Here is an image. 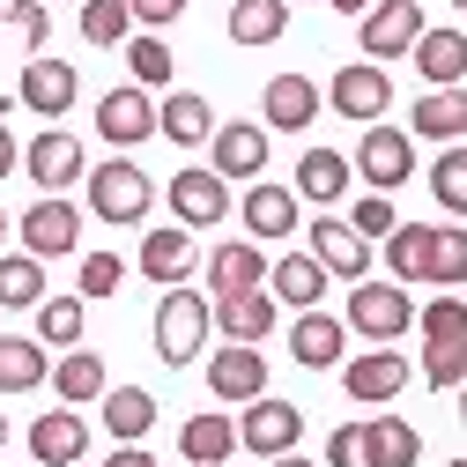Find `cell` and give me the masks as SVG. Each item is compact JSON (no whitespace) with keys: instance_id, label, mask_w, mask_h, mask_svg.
I'll return each instance as SVG.
<instances>
[{"instance_id":"cell-1","label":"cell","mask_w":467,"mask_h":467,"mask_svg":"<svg viewBox=\"0 0 467 467\" xmlns=\"http://www.w3.org/2000/svg\"><path fill=\"white\" fill-rule=\"evenodd\" d=\"M416 327H423V379L445 393V386H460L467 379V305L460 297H431L423 312H416Z\"/></svg>"},{"instance_id":"cell-2","label":"cell","mask_w":467,"mask_h":467,"mask_svg":"<svg viewBox=\"0 0 467 467\" xmlns=\"http://www.w3.org/2000/svg\"><path fill=\"white\" fill-rule=\"evenodd\" d=\"M341 327L348 334H364L371 348H393L408 327H416V297H408V289L400 282H357V289H348V312H341Z\"/></svg>"},{"instance_id":"cell-3","label":"cell","mask_w":467,"mask_h":467,"mask_svg":"<svg viewBox=\"0 0 467 467\" xmlns=\"http://www.w3.org/2000/svg\"><path fill=\"white\" fill-rule=\"evenodd\" d=\"M82 193H89V215H97V223H119V230H134V223L149 215V201H156L149 171H141V163H127V156L97 163L89 179H82Z\"/></svg>"},{"instance_id":"cell-4","label":"cell","mask_w":467,"mask_h":467,"mask_svg":"<svg viewBox=\"0 0 467 467\" xmlns=\"http://www.w3.org/2000/svg\"><path fill=\"white\" fill-rule=\"evenodd\" d=\"M215 334V319H208V297L201 289H163V305H156V357L171 364V371H186L193 357H201V341Z\"/></svg>"},{"instance_id":"cell-5","label":"cell","mask_w":467,"mask_h":467,"mask_svg":"<svg viewBox=\"0 0 467 467\" xmlns=\"http://www.w3.org/2000/svg\"><path fill=\"white\" fill-rule=\"evenodd\" d=\"M423 0H371V8L357 16V45H364V60H400V52H416L423 37Z\"/></svg>"},{"instance_id":"cell-6","label":"cell","mask_w":467,"mask_h":467,"mask_svg":"<svg viewBox=\"0 0 467 467\" xmlns=\"http://www.w3.org/2000/svg\"><path fill=\"white\" fill-rule=\"evenodd\" d=\"M357 179L371 186V193H393V186H408L416 179V134H400V127H364V141H357Z\"/></svg>"},{"instance_id":"cell-7","label":"cell","mask_w":467,"mask_h":467,"mask_svg":"<svg viewBox=\"0 0 467 467\" xmlns=\"http://www.w3.org/2000/svg\"><path fill=\"white\" fill-rule=\"evenodd\" d=\"M297 438H305V408L297 400H282V393L245 400V416H238V445L245 452L275 460V452H297Z\"/></svg>"},{"instance_id":"cell-8","label":"cell","mask_w":467,"mask_h":467,"mask_svg":"<svg viewBox=\"0 0 467 467\" xmlns=\"http://www.w3.org/2000/svg\"><path fill=\"white\" fill-rule=\"evenodd\" d=\"M327 104L341 111V119H364V127H379L386 111H393V82H386V67H379V60H348V67L327 82Z\"/></svg>"},{"instance_id":"cell-9","label":"cell","mask_w":467,"mask_h":467,"mask_svg":"<svg viewBox=\"0 0 467 467\" xmlns=\"http://www.w3.org/2000/svg\"><path fill=\"white\" fill-rule=\"evenodd\" d=\"M171 215H179V230H215L230 215V179H215V171H171Z\"/></svg>"},{"instance_id":"cell-10","label":"cell","mask_w":467,"mask_h":467,"mask_svg":"<svg viewBox=\"0 0 467 467\" xmlns=\"http://www.w3.org/2000/svg\"><path fill=\"white\" fill-rule=\"evenodd\" d=\"M75 245H82V208L60 201V193H45V201L23 215V253H30V260H60V253H75Z\"/></svg>"},{"instance_id":"cell-11","label":"cell","mask_w":467,"mask_h":467,"mask_svg":"<svg viewBox=\"0 0 467 467\" xmlns=\"http://www.w3.org/2000/svg\"><path fill=\"white\" fill-rule=\"evenodd\" d=\"M97 134L111 141V149H141L149 134H156V97L149 89H104L97 97Z\"/></svg>"},{"instance_id":"cell-12","label":"cell","mask_w":467,"mask_h":467,"mask_svg":"<svg viewBox=\"0 0 467 467\" xmlns=\"http://www.w3.org/2000/svg\"><path fill=\"white\" fill-rule=\"evenodd\" d=\"M37 119H67L75 111V97H82V75L67 67V60H45V52H30L23 60V89H16Z\"/></svg>"},{"instance_id":"cell-13","label":"cell","mask_w":467,"mask_h":467,"mask_svg":"<svg viewBox=\"0 0 467 467\" xmlns=\"http://www.w3.org/2000/svg\"><path fill=\"white\" fill-rule=\"evenodd\" d=\"M23 171L45 186V193H60V186H75V179H89V156H82V141L67 134V127H45L30 149H23Z\"/></svg>"},{"instance_id":"cell-14","label":"cell","mask_w":467,"mask_h":467,"mask_svg":"<svg viewBox=\"0 0 467 467\" xmlns=\"http://www.w3.org/2000/svg\"><path fill=\"white\" fill-rule=\"evenodd\" d=\"M208 393L215 400H238V408L260 400L267 393V357H260L253 341H230L223 357H208Z\"/></svg>"},{"instance_id":"cell-15","label":"cell","mask_w":467,"mask_h":467,"mask_svg":"<svg viewBox=\"0 0 467 467\" xmlns=\"http://www.w3.org/2000/svg\"><path fill=\"white\" fill-rule=\"evenodd\" d=\"M341 386H348V400H364V408H386V400H400V386H408V357H393V348H371V357H348V364H341Z\"/></svg>"},{"instance_id":"cell-16","label":"cell","mask_w":467,"mask_h":467,"mask_svg":"<svg viewBox=\"0 0 467 467\" xmlns=\"http://www.w3.org/2000/svg\"><path fill=\"white\" fill-rule=\"evenodd\" d=\"M260 119H267L275 134H305V127L319 119V82H312V75H275V82L260 89Z\"/></svg>"},{"instance_id":"cell-17","label":"cell","mask_w":467,"mask_h":467,"mask_svg":"<svg viewBox=\"0 0 467 467\" xmlns=\"http://www.w3.org/2000/svg\"><path fill=\"white\" fill-rule=\"evenodd\" d=\"M193 267H201V238H193V230L163 223V230H149V238H141V275H149V282L179 289V282H186Z\"/></svg>"},{"instance_id":"cell-18","label":"cell","mask_w":467,"mask_h":467,"mask_svg":"<svg viewBox=\"0 0 467 467\" xmlns=\"http://www.w3.org/2000/svg\"><path fill=\"white\" fill-rule=\"evenodd\" d=\"M208 141H215V179H260L267 171V127L260 119H223Z\"/></svg>"},{"instance_id":"cell-19","label":"cell","mask_w":467,"mask_h":467,"mask_svg":"<svg viewBox=\"0 0 467 467\" xmlns=\"http://www.w3.org/2000/svg\"><path fill=\"white\" fill-rule=\"evenodd\" d=\"M305 238H312V260H319L327 275H341V282H364V275H371V245H364L341 215H319Z\"/></svg>"},{"instance_id":"cell-20","label":"cell","mask_w":467,"mask_h":467,"mask_svg":"<svg viewBox=\"0 0 467 467\" xmlns=\"http://www.w3.org/2000/svg\"><path fill=\"white\" fill-rule=\"evenodd\" d=\"M208 319H215V334H230V341H267L275 334V297H267V282L260 289H230V297H215L208 305Z\"/></svg>"},{"instance_id":"cell-21","label":"cell","mask_w":467,"mask_h":467,"mask_svg":"<svg viewBox=\"0 0 467 467\" xmlns=\"http://www.w3.org/2000/svg\"><path fill=\"white\" fill-rule=\"evenodd\" d=\"M82 452H89V423L75 408H52V416L30 423V460L37 467H82Z\"/></svg>"},{"instance_id":"cell-22","label":"cell","mask_w":467,"mask_h":467,"mask_svg":"<svg viewBox=\"0 0 467 467\" xmlns=\"http://www.w3.org/2000/svg\"><path fill=\"white\" fill-rule=\"evenodd\" d=\"M327 282H334V275H327L312 253H282V260L267 267V297H275V305H289V312H319Z\"/></svg>"},{"instance_id":"cell-23","label":"cell","mask_w":467,"mask_h":467,"mask_svg":"<svg viewBox=\"0 0 467 467\" xmlns=\"http://www.w3.org/2000/svg\"><path fill=\"white\" fill-rule=\"evenodd\" d=\"M289 357H297L305 371H334L348 357V327L334 312H297V327H289Z\"/></svg>"},{"instance_id":"cell-24","label":"cell","mask_w":467,"mask_h":467,"mask_svg":"<svg viewBox=\"0 0 467 467\" xmlns=\"http://www.w3.org/2000/svg\"><path fill=\"white\" fill-rule=\"evenodd\" d=\"M238 215H245L253 238H297V193L275 186V179H253L245 201H238Z\"/></svg>"},{"instance_id":"cell-25","label":"cell","mask_w":467,"mask_h":467,"mask_svg":"<svg viewBox=\"0 0 467 467\" xmlns=\"http://www.w3.org/2000/svg\"><path fill=\"white\" fill-rule=\"evenodd\" d=\"M408 134L416 141H467V89H423L416 111H408Z\"/></svg>"},{"instance_id":"cell-26","label":"cell","mask_w":467,"mask_h":467,"mask_svg":"<svg viewBox=\"0 0 467 467\" xmlns=\"http://www.w3.org/2000/svg\"><path fill=\"white\" fill-rule=\"evenodd\" d=\"M408 60H416V75H423L431 89H460V82H467V37H460V30H423Z\"/></svg>"},{"instance_id":"cell-27","label":"cell","mask_w":467,"mask_h":467,"mask_svg":"<svg viewBox=\"0 0 467 467\" xmlns=\"http://www.w3.org/2000/svg\"><path fill=\"white\" fill-rule=\"evenodd\" d=\"M156 134H163V141H179V149H201V141L215 134V104L193 97V89H171V97L156 104Z\"/></svg>"},{"instance_id":"cell-28","label":"cell","mask_w":467,"mask_h":467,"mask_svg":"<svg viewBox=\"0 0 467 467\" xmlns=\"http://www.w3.org/2000/svg\"><path fill=\"white\" fill-rule=\"evenodd\" d=\"M348 179H357V163H348L341 149H305V156H297V201L334 208V201L348 193Z\"/></svg>"},{"instance_id":"cell-29","label":"cell","mask_w":467,"mask_h":467,"mask_svg":"<svg viewBox=\"0 0 467 467\" xmlns=\"http://www.w3.org/2000/svg\"><path fill=\"white\" fill-rule=\"evenodd\" d=\"M260 282H267V253L253 238H230V245L208 253V289H215V297H230V289H260Z\"/></svg>"},{"instance_id":"cell-30","label":"cell","mask_w":467,"mask_h":467,"mask_svg":"<svg viewBox=\"0 0 467 467\" xmlns=\"http://www.w3.org/2000/svg\"><path fill=\"white\" fill-rule=\"evenodd\" d=\"M104 431L119 438V445H141L149 431H156V393H141V386H104Z\"/></svg>"},{"instance_id":"cell-31","label":"cell","mask_w":467,"mask_h":467,"mask_svg":"<svg viewBox=\"0 0 467 467\" xmlns=\"http://www.w3.org/2000/svg\"><path fill=\"white\" fill-rule=\"evenodd\" d=\"M416 460H423L416 423H400V416H364V467H416Z\"/></svg>"},{"instance_id":"cell-32","label":"cell","mask_w":467,"mask_h":467,"mask_svg":"<svg viewBox=\"0 0 467 467\" xmlns=\"http://www.w3.org/2000/svg\"><path fill=\"white\" fill-rule=\"evenodd\" d=\"M104 386H111V371H104V357H97V348H67V357L52 364V393H60L67 408L104 400Z\"/></svg>"},{"instance_id":"cell-33","label":"cell","mask_w":467,"mask_h":467,"mask_svg":"<svg viewBox=\"0 0 467 467\" xmlns=\"http://www.w3.org/2000/svg\"><path fill=\"white\" fill-rule=\"evenodd\" d=\"M431 245H438V223H393L386 238V260H393V282H431Z\"/></svg>"},{"instance_id":"cell-34","label":"cell","mask_w":467,"mask_h":467,"mask_svg":"<svg viewBox=\"0 0 467 467\" xmlns=\"http://www.w3.org/2000/svg\"><path fill=\"white\" fill-rule=\"evenodd\" d=\"M52 379V357L45 341H23V334H0V393H30Z\"/></svg>"},{"instance_id":"cell-35","label":"cell","mask_w":467,"mask_h":467,"mask_svg":"<svg viewBox=\"0 0 467 467\" xmlns=\"http://www.w3.org/2000/svg\"><path fill=\"white\" fill-rule=\"evenodd\" d=\"M179 452H186L193 467H223L230 452H238V423H230V416H186Z\"/></svg>"},{"instance_id":"cell-36","label":"cell","mask_w":467,"mask_h":467,"mask_svg":"<svg viewBox=\"0 0 467 467\" xmlns=\"http://www.w3.org/2000/svg\"><path fill=\"white\" fill-rule=\"evenodd\" d=\"M289 30V0H230V45H275Z\"/></svg>"},{"instance_id":"cell-37","label":"cell","mask_w":467,"mask_h":467,"mask_svg":"<svg viewBox=\"0 0 467 467\" xmlns=\"http://www.w3.org/2000/svg\"><path fill=\"white\" fill-rule=\"evenodd\" d=\"M45 297H52V289H45V260L0 253V305H8V312H37Z\"/></svg>"},{"instance_id":"cell-38","label":"cell","mask_w":467,"mask_h":467,"mask_svg":"<svg viewBox=\"0 0 467 467\" xmlns=\"http://www.w3.org/2000/svg\"><path fill=\"white\" fill-rule=\"evenodd\" d=\"M127 67H134V89H163L171 67H179V52L149 30V37H127Z\"/></svg>"},{"instance_id":"cell-39","label":"cell","mask_w":467,"mask_h":467,"mask_svg":"<svg viewBox=\"0 0 467 467\" xmlns=\"http://www.w3.org/2000/svg\"><path fill=\"white\" fill-rule=\"evenodd\" d=\"M37 341L45 348H82V297H45L37 305Z\"/></svg>"},{"instance_id":"cell-40","label":"cell","mask_w":467,"mask_h":467,"mask_svg":"<svg viewBox=\"0 0 467 467\" xmlns=\"http://www.w3.org/2000/svg\"><path fill=\"white\" fill-rule=\"evenodd\" d=\"M431 193L445 215H467V141H452L438 163H431Z\"/></svg>"},{"instance_id":"cell-41","label":"cell","mask_w":467,"mask_h":467,"mask_svg":"<svg viewBox=\"0 0 467 467\" xmlns=\"http://www.w3.org/2000/svg\"><path fill=\"white\" fill-rule=\"evenodd\" d=\"M82 37L89 45H127L134 37V8L127 0H82Z\"/></svg>"},{"instance_id":"cell-42","label":"cell","mask_w":467,"mask_h":467,"mask_svg":"<svg viewBox=\"0 0 467 467\" xmlns=\"http://www.w3.org/2000/svg\"><path fill=\"white\" fill-rule=\"evenodd\" d=\"M431 282H438V289H460V282H467V230H460V223H438V245H431Z\"/></svg>"},{"instance_id":"cell-43","label":"cell","mask_w":467,"mask_h":467,"mask_svg":"<svg viewBox=\"0 0 467 467\" xmlns=\"http://www.w3.org/2000/svg\"><path fill=\"white\" fill-rule=\"evenodd\" d=\"M393 223H400V215H393V193H364V201H357V215H348V230H357L364 245H371V238L386 245V238H393Z\"/></svg>"},{"instance_id":"cell-44","label":"cell","mask_w":467,"mask_h":467,"mask_svg":"<svg viewBox=\"0 0 467 467\" xmlns=\"http://www.w3.org/2000/svg\"><path fill=\"white\" fill-rule=\"evenodd\" d=\"M119 282H127V260H119V253H89V260H82V289H75V297H111Z\"/></svg>"},{"instance_id":"cell-45","label":"cell","mask_w":467,"mask_h":467,"mask_svg":"<svg viewBox=\"0 0 467 467\" xmlns=\"http://www.w3.org/2000/svg\"><path fill=\"white\" fill-rule=\"evenodd\" d=\"M8 23L23 30L30 52H45V37H52V8H45V0H8Z\"/></svg>"},{"instance_id":"cell-46","label":"cell","mask_w":467,"mask_h":467,"mask_svg":"<svg viewBox=\"0 0 467 467\" xmlns=\"http://www.w3.org/2000/svg\"><path fill=\"white\" fill-rule=\"evenodd\" d=\"M327 467H364V423L327 431Z\"/></svg>"},{"instance_id":"cell-47","label":"cell","mask_w":467,"mask_h":467,"mask_svg":"<svg viewBox=\"0 0 467 467\" xmlns=\"http://www.w3.org/2000/svg\"><path fill=\"white\" fill-rule=\"evenodd\" d=\"M127 8H134V23L163 30V23H179V16H186V0H127Z\"/></svg>"},{"instance_id":"cell-48","label":"cell","mask_w":467,"mask_h":467,"mask_svg":"<svg viewBox=\"0 0 467 467\" xmlns=\"http://www.w3.org/2000/svg\"><path fill=\"white\" fill-rule=\"evenodd\" d=\"M104 467H156V452H141V445H119V452H111Z\"/></svg>"},{"instance_id":"cell-49","label":"cell","mask_w":467,"mask_h":467,"mask_svg":"<svg viewBox=\"0 0 467 467\" xmlns=\"http://www.w3.org/2000/svg\"><path fill=\"white\" fill-rule=\"evenodd\" d=\"M16 163H23V149H16V134H8V127H0V179H8Z\"/></svg>"},{"instance_id":"cell-50","label":"cell","mask_w":467,"mask_h":467,"mask_svg":"<svg viewBox=\"0 0 467 467\" xmlns=\"http://www.w3.org/2000/svg\"><path fill=\"white\" fill-rule=\"evenodd\" d=\"M327 8H334V16H364L371 0H327Z\"/></svg>"},{"instance_id":"cell-51","label":"cell","mask_w":467,"mask_h":467,"mask_svg":"<svg viewBox=\"0 0 467 467\" xmlns=\"http://www.w3.org/2000/svg\"><path fill=\"white\" fill-rule=\"evenodd\" d=\"M267 467H312V460H297V452H275V460H267Z\"/></svg>"},{"instance_id":"cell-52","label":"cell","mask_w":467,"mask_h":467,"mask_svg":"<svg viewBox=\"0 0 467 467\" xmlns=\"http://www.w3.org/2000/svg\"><path fill=\"white\" fill-rule=\"evenodd\" d=\"M460 423H467V379H460Z\"/></svg>"},{"instance_id":"cell-53","label":"cell","mask_w":467,"mask_h":467,"mask_svg":"<svg viewBox=\"0 0 467 467\" xmlns=\"http://www.w3.org/2000/svg\"><path fill=\"white\" fill-rule=\"evenodd\" d=\"M8 230H16V223H8V208H0V238H8Z\"/></svg>"},{"instance_id":"cell-54","label":"cell","mask_w":467,"mask_h":467,"mask_svg":"<svg viewBox=\"0 0 467 467\" xmlns=\"http://www.w3.org/2000/svg\"><path fill=\"white\" fill-rule=\"evenodd\" d=\"M0 452H8V416H0Z\"/></svg>"},{"instance_id":"cell-55","label":"cell","mask_w":467,"mask_h":467,"mask_svg":"<svg viewBox=\"0 0 467 467\" xmlns=\"http://www.w3.org/2000/svg\"><path fill=\"white\" fill-rule=\"evenodd\" d=\"M0 23H8V0H0Z\"/></svg>"},{"instance_id":"cell-56","label":"cell","mask_w":467,"mask_h":467,"mask_svg":"<svg viewBox=\"0 0 467 467\" xmlns=\"http://www.w3.org/2000/svg\"><path fill=\"white\" fill-rule=\"evenodd\" d=\"M445 467H467V460H445Z\"/></svg>"},{"instance_id":"cell-57","label":"cell","mask_w":467,"mask_h":467,"mask_svg":"<svg viewBox=\"0 0 467 467\" xmlns=\"http://www.w3.org/2000/svg\"><path fill=\"white\" fill-rule=\"evenodd\" d=\"M452 8H467V0H452Z\"/></svg>"}]
</instances>
